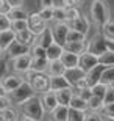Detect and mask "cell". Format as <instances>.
<instances>
[{
	"instance_id": "cell-1",
	"label": "cell",
	"mask_w": 114,
	"mask_h": 121,
	"mask_svg": "<svg viewBox=\"0 0 114 121\" xmlns=\"http://www.w3.org/2000/svg\"><path fill=\"white\" fill-rule=\"evenodd\" d=\"M19 112L25 115V117H30L36 121H42L45 117V110H44V105L41 102V98L38 96H33L31 99L25 101V102L19 104Z\"/></svg>"
},
{
	"instance_id": "cell-2",
	"label": "cell",
	"mask_w": 114,
	"mask_h": 121,
	"mask_svg": "<svg viewBox=\"0 0 114 121\" xmlns=\"http://www.w3.org/2000/svg\"><path fill=\"white\" fill-rule=\"evenodd\" d=\"M89 17L97 27H102L103 24L111 21V13L105 0H92L89 6Z\"/></svg>"
},
{
	"instance_id": "cell-3",
	"label": "cell",
	"mask_w": 114,
	"mask_h": 121,
	"mask_svg": "<svg viewBox=\"0 0 114 121\" xmlns=\"http://www.w3.org/2000/svg\"><path fill=\"white\" fill-rule=\"evenodd\" d=\"M33 96H36V91L33 90V86H31L30 82H24L20 86H17L14 91H11L9 93V98L13 99V102L14 104H22L25 102V101H28V99H31Z\"/></svg>"
},
{
	"instance_id": "cell-4",
	"label": "cell",
	"mask_w": 114,
	"mask_h": 121,
	"mask_svg": "<svg viewBox=\"0 0 114 121\" xmlns=\"http://www.w3.org/2000/svg\"><path fill=\"white\" fill-rule=\"evenodd\" d=\"M31 63H33L31 54H25V55H20V57H16V58L9 60V68H11L13 72L24 76L27 71L31 69Z\"/></svg>"
},
{
	"instance_id": "cell-5",
	"label": "cell",
	"mask_w": 114,
	"mask_h": 121,
	"mask_svg": "<svg viewBox=\"0 0 114 121\" xmlns=\"http://www.w3.org/2000/svg\"><path fill=\"white\" fill-rule=\"evenodd\" d=\"M110 49V43L103 38L102 33H95L91 39L88 41V52H92L100 57L102 54H105L106 50Z\"/></svg>"
},
{
	"instance_id": "cell-6",
	"label": "cell",
	"mask_w": 114,
	"mask_h": 121,
	"mask_svg": "<svg viewBox=\"0 0 114 121\" xmlns=\"http://www.w3.org/2000/svg\"><path fill=\"white\" fill-rule=\"evenodd\" d=\"M28 28H30L36 36H39L41 33H44L47 30V22L39 16V11H35V13H30L28 16Z\"/></svg>"
},
{
	"instance_id": "cell-7",
	"label": "cell",
	"mask_w": 114,
	"mask_h": 121,
	"mask_svg": "<svg viewBox=\"0 0 114 121\" xmlns=\"http://www.w3.org/2000/svg\"><path fill=\"white\" fill-rule=\"evenodd\" d=\"M52 33H53V39H55V43H58V44L64 46L67 43V33H69L70 27L67 22H55L52 25Z\"/></svg>"
},
{
	"instance_id": "cell-8",
	"label": "cell",
	"mask_w": 114,
	"mask_h": 121,
	"mask_svg": "<svg viewBox=\"0 0 114 121\" xmlns=\"http://www.w3.org/2000/svg\"><path fill=\"white\" fill-rule=\"evenodd\" d=\"M31 86H33V90L38 93H44V91H48L50 90V77L48 74L45 72H36V76L33 77V80L30 82Z\"/></svg>"
},
{
	"instance_id": "cell-9",
	"label": "cell",
	"mask_w": 114,
	"mask_h": 121,
	"mask_svg": "<svg viewBox=\"0 0 114 121\" xmlns=\"http://www.w3.org/2000/svg\"><path fill=\"white\" fill-rule=\"evenodd\" d=\"M30 52H31V47H30V46H25V44H22L20 41L16 39L13 44L8 47V49L5 50V57H6L8 60H13V58H16V57L30 54Z\"/></svg>"
},
{
	"instance_id": "cell-10",
	"label": "cell",
	"mask_w": 114,
	"mask_h": 121,
	"mask_svg": "<svg viewBox=\"0 0 114 121\" xmlns=\"http://www.w3.org/2000/svg\"><path fill=\"white\" fill-rule=\"evenodd\" d=\"M24 82H25V79H24L20 74H16V72H8V74L2 79V83H3L5 90L8 91V94L11 93V91H14L17 86H20Z\"/></svg>"
},
{
	"instance_id": "cell-11",
	"label": "cell",
	"mask_w": 114,
	"mask_h": 121,
	"mask_svg": "<svg viewBox=\"0 0 114 121\" xmlns=\"http://www.w3.org/2000/svg\"><path fill=\"white\" fill-rule=\"evenodd\" d=\"M41 102H42V105H44V110L45 113H50L53 112L55 108L59 105L58 104V98H56V93L52 90H48V91H44V93H41Z\"/></svg>"
},
{
	"instance_id": "cell-12",
	"label": "cell",
	"mask_w": 114,
	"mask_h": 121,
	"mask_svg": "<svg viewBox=\"0 0 114 121\" xmlns=\"http://www.w3.org/2000/svg\"><path fill=\"white\" fill-rule=\"evenodd\" d=\"M98 55L92 54V52H84V54L80 55V66L83 68L84 71L88 72L89 69H92L94 66L98 65Z\"/></svg>"
},
{
	"instance_id": "cell-13",
	"label": "cell",
	"mask_w": 114,
	"mask_h": 121,
	"mask_svg": "<svg viewBox=\"0 0 114 121\" xmlns=\"http://www.w3.org/2000/svg\"><path fill=\"white\" fill-rule=\"evenodd\" d=\"M69 24V27L70 28H74V30H78L81 31V33H84V35H88L89 33V27H91V24H89V19L84 16V14H81L80 17L74 19V21H70Z\"/></svg>"
},
{
	"instance_id": "cell-14",
	"label": "cell",
	"mask_w": 114,
	"mask_h": 121,
	"mask_svg": "<svg viewBox=\"0 0 114 121\" xmlns=\"http://www.w3.org/2000/svg\"><path fill=\"white\" fill-rule=\"evenodd\" d=\"M64 76H66V79L70 82V85L74 86L80 79L86 77V71H84L81 66H75V68H69V69H66Z\"/></svg>"
},
{
	"instance_id": "cell-15",
	"label": "cell",
	"mask_w": 114,
	"mask_h": 121,
	"mask_svg": "<svg viewBox=\"0 0 114 121\" xmlns=\"http://www.w3.org/2000/svg\"><path fill=\"white\" fill-rule=\"evenodd\" d=\"M16 39H17V33H16L13 28H8V30H2L0 31V47H2L3 50L8 49Z\"/></svg>"
},
{
	"instance_id": "cell-16",
	"label": "cell",
	"mask_w": 114,
	"mask_h": 121,
	"mask_svg": "<svg viewBox=\"0 0 114 121\" xmlns=\"http://www.w3.org/2000/svg\"><path fill=\"white\" fill-rule=\"evenodd\" d=\"M105 68L106 66H103V65L98 63L97 66H94L92 69H89V71L86 72V79H88V82H89V85H91V86L100 82L102 74H103V71H105Z\"/></svg>"
},
{
	"instance_id": "cell-17",
	"label": "cell",
	"mask_w": 114,
	"mask_h": 121,
	"mask_svg": "<svg viewBox=\"0 0 114 121\" xmlns=\"http://www.w3.org/2000/svg\"><path fill=\"white\" fill-rule=\"evenodd\" d=\"M69 86H72V85H70V82L66 79V76L50 77V90L52 91H59V90H64V88H69Z\"/></svg>"
},
{
	"instance_id": "cell-18",
	"label": "cell",
	"mask_w": 114,
	"mask_h": 121,
	"mask_svg": "<svg viewBox=\"0 0 114 121\" xmlns=\"http://www.w3.org/2000/svg\"><path fill=\"white\" fill-rule=\"evenodd\" d=\"M56 93V98H58V104L59 105H70V101L74 98L75 90L74 86H69V88H64V90H59V91H55Z\"/></svg>"
},
{
	"instance_id": "cell-19",
	"label": "cell",
	"mask_w": 114,
	"mask_h": 121,
	"mask_svg": "<svg viewBox=\"0 0 114 121\" xmlns=\"http://www.w3.org/2000/svg\"><path fill=\"white\" fill-rule=\"evenodd\" d=\"M59 60L64 63V66H66L67 69H69V68L80 66V55L74 54V52H69V50H66V49H64V52H63Z\"/></svg>"
},
{
	"instance_id": "cell-20",
	"label": "cell",
	"mask_w": 114,
	"mask_h": 121,
	"mask_svg": "<svg viewBox=\"0 0 114 121\" xmlns=\"http://www.w3.org/2000/svg\"><path fill=\"white\" fill-rule=\"evenodd\" d=\"M48 115H50L52 121H69V107L67 105H58Z\"/></svg>"
},
{
	"instance_id": "cell-21",
	"label": "cell",
	"mask_w": 114,
	"mask_h": 121,
	"mask_svg": "<svg viewBox=\"0 0 114 121\" xmlns=\"http://www.w3.org/2000/svg\"><path fill=\"white\" fill-rule=\"evenodd\" d=\"M66 69L67 68L64 66V63H63L61 60H53V61H50L48 69H47L45 74H48L50 77H53V76H64Z\"/></svg>"
},
{
	"instance_id": "cell-22",
	"label": "cell",
	"mask_w": 114,
	"mask_h": 121,
	"mask_svg": "<svg viewBox=\"0 0 114 121\" xmlns=\"http://www.w3.org/2000/svg\"><path fill=\"white\" fill-rule=\"evenodd\" d=\"M17 41H20L22 44H25V46H35L36 44V41H38V36L33 33V31L30 30V28H27V30H24V31H19L17 33Z\"/></svg>"
},
{
	"instance_id": "cell-23",
	"label": "cell",
	"mask_w": 114,
	"mask_h": 121,
	"mask_svg": "<svg viewBox=\"0 0 114 121\" xmlns=\"http://www.w3.org/2000/svg\"><path fill=\"white\" fill-rule=\"evenodd\" d=\"M64 49L69 52H74L77 55H81L84 52H88V41H77V43H66Z\"/></svg>"
},
{
	"instance_id": "cell-24",
	"label": "cell",
	"mask_w": 114,
	"mask_h": 121,
	"mask_svg": "<svg viewBox=\"0 0 114 121\" xmlns=\"http://www.w3.org/2000/svg\"><path fill=\"white\" fill-rule=\"evenodd\" d=\"M63 52H64V46L58 44V43H53L52 46L47 47V58L50 60V61H53V60H59L61 55H63Z\"/></svg>"
},
{
	"instance_id": "cell-25",
	"label": "cell",
	"mask_w": 114,
	"mask_h": 121,
	"mask_svg": "<svg viewBox=\"0 0 114 121\" xmlns=\"http://www.w3.org/2000/svg\"><path fill=\"white\" fill-rule=\"evenodd\" d=\"M48 65H50V60L47 57H39V58H35L33 57V63H31V69L36 72H47Z\"/></svg>"
},
{
	"instance_id": "cell-26",
	"label": "cell",
	"mask_w": 114,
	"mask_h": 121,
	"mask_svg": "<svg viewBox=\"0 0 114 121\" xmlns=\"http://www.w3.org/2000/svg\"><path fill=\"white\" fill-rule=\"evenodd\" d=\"M53 43H55V39H53L52 28H47V30H45L44 33H41V35L38 36V41H36V44L42 46L44 49H47L48 46H52Z\"/></svg>"
},
{
	"instance_id": "cell-27",
	"label": "cell",
	"mask_w": 114,
	"mask_h": 121,
	"mask_svg": "<svg viewBox=\"0 0 114 121\" xmlns=\"http://www.w3.org/2000/svg\"><path fill=\"white\" fill-rule=\"evenodd\" d=\"M100 33L110 44H114V21H108L106 24H103Z\"/></svg>"
},
{
	"instance_id": "cell-28",
	"label": "cell",
	"mask_w": 114,
	"mask_h": 121,
	"mask_svg": "<svg viewBox=\"0 0 114 121\" xmlns=\"http://www.w3.org/2000/svg\"><path fill=\"white\" fill-rule=\"evenodd\" d=\"M28 16H30V13H28L24 6H20V8H11V9H9V13H8V17L11 19V22H13V21L28 19Z\"/></svg>"
},
{
	"instance_id": "cell-29",
	"label": "cell",
	"mask_w": 114,
	"mask_h": 121,
	"mask_svg": "<svg viewBox=\"0 0 114 121\" xmlns=\"http://www.w3.org/2000/svg\"><path fill=\"white\" fill-rule=\"evenodd\" d=\"M103 105H105V102H103V99L98 98V96H92L91 99L88 101V108L89 112H100L103 110Z\"/></svg>"
},
{
	"instance_id": "cell-30",
	"label": "cell",
	"mask_w": 114,
	"mask_h": 121,
	"mask_svg": "<svg viewBox=\"0 0 114 121\" xmlns=\"http://www.w3.org/2000/svg\"><path fill=\"white\" fill-rule=\"evenodd\" d=\"M69 107L78 108V110H86V112L89 110V108H88V101H86V99H83L80 94H77V93L74 94V98H72V101H70V105H69Z\"/></svg>"
},
{
	"instance_id": "cell-31",
	"label": "cell",
	"mask_w": 114,
	"mask_h": 121,
	"mask_svg": "<svg viewBox=\"0 0 114 121\" xmlns=\"http://www.w3.org/2000/svg\"><path fill=\"white\" fill-rule=\"evenodd\" d=\"M98 61H100V65H103V66H114V49H108L105 52V54H102L100 57H98Z\"/></svg>"
},
{
	"instance_id": "cell-32",
	"label": "cell",
	"mask_w": 114,
	"mask_h": 121,
	"mask_svg": "<svg viewBox=\"0 0 114 121\" xmlns=\"http://www.w3.org/2000/svg\"><path fill=\"white\" fill-rule=\"evenodd\" d=\"M86 110H78V108L69 107V121H84L86 118Z\"/></svg>"
},
{
	"instance_id": "cell-33",
	"label": "cell",
	"mask_w": 114,
	"mask_h": 121,
	"mask_svg": "<svg viewBox=\"0 0 114 121\" xmlns=\"http://www.w3.org/2000/svg\"><path fill=\"white\" fill-rule=\"evenodd\" d=\"M2 115H3L5 121H19V118H20L19 110L14 108V107H9V108H6V110H3Z\"/></svg>"
},
{
	"instance_id": "cell-34",
	"label": "cell",
	"mask_w": 114,
	"mask_h": 121,
	"mask_svg": "<svg viewBox=\"0 0 114 121\" xmlns=\"http://www.w3.org/2000/svg\"><path fill=\"white\" fill-rule=\"evenodd\" d=\"M102 83H105V85H111L114 82V66H108L105 68V71L102 74V79H100Z\"/></svg>"
},
{
	"instance_id": "cell-35",
	"label": "cell",
	"mask_w": 114,
	"mask_h": 121,
	"mask_svg": "<svg viewBox=\"0 0 114 121\" xmlns=\"http://www.w3.org/2000/svg\"><path fill=\"white\" fill-rule=\"evenodd\" d=\"M77 41H88L86 39V35L78 31V30L70 28L69 33H67V43H77Z\"/></svg>"
},
{
	"instance_id": "cell-36",
	"label": "cell",
	"mask_w": 114,
	"mask_h": 121,
	"mask_svg": "<svg viewBox=\"0 0 114 121\" xmlns=\"http://www.w3.org/2000/svg\"><path fill=\"white\" fill-rule=\"evenodd\" d=\"M108 86L110 85H105V83H102V82H98V83H95V85H92L91 86V90H92V94L94 96H98V98H105V94H106V90H108Z\"/></svg>"
},
{
	"instance_id": "cell-37",
	"label": "cell",
	"mask_w": 114,
	"mask_h": 121,
	"mask_svg": "<svg viewBox=\"0 0 114 121\" xmlns=\"http://www.w3.org/2000/svg\"><path fill=\"white\" fill-rule=\"evenodd\" d=\"M81 13H80L78 6H70V8H66V22H70L74 19L80 17Z\"/></svg>"
},
{
	"instance_id": "cell-38",
	"label": "cell",
	"mask_w": 114,
	"mask_h": 121,
	"mask_svg": "<svg viewBox=\"0 0 114 121\" xmlns=\"http://www.w3.org/2000/svg\"><path fill=\"white\" fill-rule=\"evenodd\" d=\"M11 28H13L16 33L27 30V28H28V19H22V21H13V22H11Z\"/></svg>"
},
{
	"instance_id": "cell-39",
	"label": "cell",
	"mask_w": 114,
	"mask_h": 121,
	"mask_svg": "<svg viewBox=\"0 0 114 121\" xmlns=\"http://www.w3.org/2000/svg\"><path fill=\"white\" fill-rule=\"evenodd\" d=\"M53 22H66V8H53Z\"/></svg>"
},
{
	"instance_id": "cell-40",
	"label": "cell",
	"mask_w": 114,
	"mask_h": 121,
	"mask_svg": "<svg viewBox=\"0 0 114 121\" xmlns=\"http://www.w3.org/2000/svg\"><path fill=\"white\" fill-rule=\"evenodd\" d=\"M31 57H35V58H39V57H47V49H44L42 46L39 44H35L31 46Z\"/></svg>"
},
{
	"instance_id": "cell-41",
	"label": "cell",
	"mask_w": 114,
	"mask_h": 121,
	"mask_svg": "<svg viewBox=\"0 0 114 121\" xmlns=\"http://www.w3.org/2000/svg\"><path fill=\"white\" fill-rule=\"evenodd\" d=\"M9 69H11V68H9V60L6 58V57H5V58H0V80L9 72Z\"/></svg>"
},
{
	"instance_id": "cell-42",
	"label": "cell",
	"mask_w": 114,
	"mask_h": 121,
	"mask_svg": "<svg viewBox=\"0 0 114 121\" xmlns=\"http://www.w3.org/2000/svg\"><path fill=\"white\" fill-rule=\"evenodd\" d=\"M13 99L9 98V94H5V96H0V112H3L6 108L13 107Z\"/></svg>"
},
{
	"instance_id": "cell-43",
	"label": "cell",
	"mask_w": 114,
	"mask_h": 121,
	"mask_svg": "<svg viewBox=\"0 0 114 121\" xmlns=\"http://www.w3.org/2000/svg\"><path fill=\"white\" fill-rule=\"evenodd\" d=\"M39 16L44 19L45 22H53V8H41L39 9Z\"/></svg>"
},
{
	"instance_id": "cell-44",
	"label": "cell",
	"mask_w": 114,
	"mask_h": 121,
	"mask_svg": "<svg viewBox=\"0 0 114 121\" xmlns=\"http://www.w3.org/2000/svg\"><path fill=\"white\" fill-rule=\"evenodd\" d=\"M11 28V19L8 17L6 13H0V31Z\"/></svg>"
},
{
	"instance_id": "cell-45",
	"label": "cell",
	"mask_w": 114,
	"mask_h": 121,
	"mask_svg": "<svg viewBox=\"0 0 114 121\" xmlns=\"http://www.w3.org/2000/svg\"><path fill=\"white\" fill-rule=\"evenodd\" d=\"M103 120H105V117L100 112H89V110L86 113V118H84V121H103Z\"/></svg>"
},
{
	"instance_id": "cell-46",
	"label": "cell",
	"mask_w": 114,
	"mask_h": 121,
	"mask_svg": "<svg viewBox=\"0 0 114 121\" xmlns=\"http://www.w3.org/2000/svg\"><path fill=\"white\" fill-rule=\"evenodd\" d=\"M89 82H88V79L86 77H83V79H80L77 83L74 85V90H75V93H78V91H81V90H86V88H89Z\"/></svg>"
},
{
	"instance_id": "cell-47",
	"label": "cell",
	"mask_w": 114,
	"mask_h": 121,
	"mask_svg": "<svg viewBox=\"0 0 114 121\" xmlns=\"http://www.w3.org/2000/svg\"><path fill=\"white\" fill-rule=\"evenodd\" d=\"M103 102H105V104H113L114 102V86L113 85L108 86L106 94H105V98H103Z\"/></svg>"
},
{
	"instance_id": "cell-48",
	"label": "cell",
	"mask_w": 114,
	"mask_h": 121,
	"mask_svg": "<svg viewBox=\"0 0 114 121\" xmlns=\"http://www.w3.org/2000/svg\"><path fill=\"white\" fill-rule=\"evenodd\" d=\"M102 115L103 117L114 118V102L113 104H105L103 105V110H102Z\"/></svg>"
},
{
	"instance_id": "cell-49",
	"label": "cell",
	"mask_w": 114,
	"mask_h": 121,
	"mask_svg": "<svg viewBox=\"0 0 114 121\" xmlns=\"http://www.w3.org/2000/svg\"><path fill=\"white\" fill-rule=\"evenodd\" d=\"M77 94H80V96H81L83 99H86V101H89V99H91L92 96H94V94H92L91 86H89V88H86V90H81V91H78Z\"/></svg>"
},
{
	"instance_id": "cell-50",
	"label": "cell",
	"mask_w": 114,
	"mask_h": 121,
	"mask_svg": "<svg viewBox=\"0 0 114 121\" xmlns=\"http://www.w3.org/2000/svg\"><path fill=\"white\" fill-rule=\"evenodd\" d=\"M6 2H8V5L11 8H20V6H24V0H6Z\"/></svg>"
},
{
	"instance_id": "cell-51",
	"label": "cell",
	"mask_w": 114,
	"mask_h": 121,
	"mask_svg": "<svg viewBox=\"0 0 114 121\" xmlns=\"http://www.w3.org/2000/svg\"><path fill=\"white\" fill-rule=\"evenodd\" d=\"M41 8H53V0H39Z\"/></svg>"
},
{
	"instance_id": "cell-52",
	"label": "cell",
	"mask_w": 114,
	"mask_h": 121,
	"mask_svg": "<svg viewBox=\"0 0 114 121\" xmlns=\"http://www.w3.org/2000/svg\"><path fill=\"white\" fill-rule=\"evenodd\" d=\"M53 8H64V0H53Z\"/></svg>"
},
{
	"instance_id": "cell-53",
	"label": "cell",
	"mask_w": 114,
	"mask_h": 121,
	"mask_svg": "<svg viewBox=\"0 0 114 121\" xmlns=\"http://www.w3.org/2000/svg\"><path fill=\"white\" fill-rule=\"evenodd\" d=\"M5 94H8V91L5 90L3 83H2V80H0V96H5Z\"/></svg>"
},
{
	"instance_id": "cell-54",
	"label": "cell",
	"mask_w": 114,
	"mask_h": 121,
	"mask_svg": "<svg viewBox=\"0 0 114 121\" xmlns=\"http://www.w3.org/2000/svg\"><path fill=\"white\" fill-rule=\"evenodd\" d=\"M19 121H36V120H33V118H30V117H25V115H22V117L19 118Z\"/></svg>"
},
{
	"instance_id": "cell-55",
	"label": "cell",
	"mask_w": 114,
	"mask_h": 121,
	"mask_svg": "<svg viewBox=\"0 0 114 121\" xmlns=\"http://www.w3.org/2000/svg\"><path fill=\"white\" fill-rule=\"evenodd\" d=\"M84 0H72V3H74V6H81L83 5Z\"/></svg>"
},
{
	"instance_id": "cell-56",
	"label": "cell",
	"mask_w": 114,
	"mask_h": 121,
	"mask_svg": "<svg viewBox=\"0 0 114 121\" xmlns=\"http://www.w3.org/2000/svg\"><path fill=\"white\" fill-rule=\"evenodd\" d=\"M70 6H74L72 0H64V8H70Z\"/></svg>"
},
{
	"instance_id": "cell-57",
	"label": "cell",
	"mask_w": 114,
	"mask_h": 121,
	"mask_svg": "<svg viewBox=\"0 0 114 121\" xmlns=\"http://www.w3.org/2000/svg\"><path fill=\"white\" fill-rule=\"evenodd\" d=\"M3 57H5V50L0 47V58H3Z\"/></svg>"
},
{
	"instance_id": "cell-58",
	"label": "cell",
	"mask_w": 114,
	"mask_h": 121,
	"mask_svg": "<svg viewBox=\"0 0 114 121\" xmlns=\"http://www.w3.org/2000/svg\"><path fill=\"white\" fill-rule=\"evenodd\" d=\"M103 121H114V118H110V117H105V120Z\"/></svg>"
},
{
	"instance_id": "cell-59",
	"label": "cell",
	"mask_w": 114,
	"mask_h": 121,
	"mask_svg": "<svg viewBox=\"0 0 114 121\" xmlns=\"http://www.w3.org/2000/svg\"><path fill=\"white\" fill-rule=\"evenodd\" d=\"M111 85H113V86H114V82H113V83H111Z\"/></svg>"
},
{
	"instance_id": "cell-60",
	"label": "cell",
	"mask_w": 114,
	"mask_h": 121,
	"mask_svg": "<svg viewBox=\"0 0 114 121\" xmlns=\"http://www.w3.org/2000/svg\"><path fill=\"white\" fill-rule=\"evenodd\" d=\"M48 121H52V120H48Z\"/></svg>"
}]
</instances>
